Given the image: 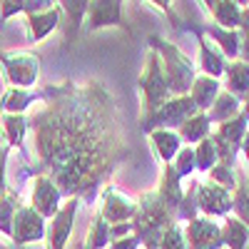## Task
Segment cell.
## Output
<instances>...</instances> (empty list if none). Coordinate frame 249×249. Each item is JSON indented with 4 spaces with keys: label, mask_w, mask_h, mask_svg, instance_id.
Returning <instances> with one entry per match:
<instances>
[{
    "label": "cell",
    "mask_w": 249,
    "mask_h": 249,
    "mask_svg": "<svg viewBox=\"0 0 249 249\" xmlns=\"http://www.w3.org/2000/svg\"><path fill=\"white\" fill-rule=\"evenodd\" d=\"M62 10L60 5H53L40 13H25V25H28V40L30 43H43V40L60 28Z\"/></svg>",
    "instance_id": "2e32d148"
},
{
    "label": "cell",
    "mask_w": 249,
    "mask_h": 249,
    "mask_svg": "<svg viewBox=\"0 0 249 249\" xmlns=\"http://www.w3.org/2000/svg\"><path fill=\"white\" fill-rule=\"evenodd\" d=\"M45 234H48V219L33 204L20 202L15 207L13 224H10V242L13 244H30V242L45 239Z\"/></svg>",
    "instance_id": "ba28073f"
},
{
    "label": "cell",
    "mask_w": 249,
    "mask_h": 249,
    "mask_svg": "<svg viewBox=\"0 0 249 249\" xmlns=\"http://www.w3.org/2000/svg\"><path fill=\"white\" fill-rule=\"evenodd\" d=\"M147 3H152V5H157L164 15H167L172 23H175V13H172V0H147Z\"/></svg>",
    "instance_id": "b9f144b4"
},
{
    "label": "cell",
    "mask_w": 249,
    "mask_h": 249,
    "mask_svg": "<svg viewBox=\"0 0 249 249\" xmlns=\"http://www.w3.org/2000/svg\"><path fill=\"white\" fill-rule=\"evenodd\" d=\"M10 152H13V147H10V144H5V147L0 150V195H3V192L8 190L5 175H8V160H10Z\"/></svg>",
    "instance_id": "f35d334b"
},
{
    "label": "cell",
    "mask_w": 249,
    "mask_h": 249,
    "mask_svg": "<svg viewBox=\"0 0 249 249\" xmlns=\"http://www.w3.org/2000/svg\"><path fill=\"white\" fill-rule=\"evenodd\" d=\"M172 167L177 170V175L182 179L197 172V167H195V144H187V142L182 144V147L177 150V155H175V160H172Z\"/></svg>",
    "instance_id": "d590c367"
},
{
    "label": "cell",
    "mask_w": 249,
    "mask_h": 249,
    "mask_svg": "<svg viewBox=\"0 0 249 249\" xmlns=\"http://www.w3.org/2000/svg\"><path fill=\"white\" fill-rule=\"evenodd\" d=\"M55 92V85L45 88H23V85H8L0 95V112H28L37 102H45Z\"/></svg>",
    "instance_id": "7c38bea8"
},
{
    "label": "cell",
    "mask_w": 249,
    "mask_h": 249,
    "mask_svg": "<svg viewBox=\"0 0 249 249\" xmlns=\"http://www.w3.org/2000/svg\"><path fill=\"white\" fill-rule=\"evenodd\" d=\"M182 230H184L187 247H192V249H219V247H224L217 217L195 214L187 222H182Z\"/></svg>",
    "instance_id": "9c48e42d"
},
{
    "label": "cell",
    "mask_w": 249,
    "mask_h": 249,
    "mask_svg": "<svg viewBox=\"0 0 249 249\" xmlns=\"http://www.w3.org/2000/svg\"><path fill=\"white\" fill-rule=\"evenodd\" d=\"M239 57L249 62V30H239Z\"/></svg>",
    "instance_id": "60d3db41"
},
{
    "label": "cell",
    "mask_w": 249,
    "mask_h": 249,
    "mask_svg": "<svg viewBox=\"0 0 249 249\" xmlns=\"http://www.w3.org/2000/svg\"><path fill=\"white\" fill-rule=\"evenodd\" d=\"M219 232H222V244L230 249H244L249 244V227L232 212L227 217H222Z\"/></svg>",
    "instance_id": "cb8c5ba5"
},
{
    "label": "cell",
    "mask_w": 249,
    "mask_h": 249,
    "mask_svg": "<svg viewBox=\"0 0 249 249\" xmlns=\"http://www.w3.org/2000/svg\"><path fill=\"white\" fill-rule=\"evenodd\" d=\"M222 77H224V90L234 92L239 100H244L249 95V62L247 60H242V57L227 60Z\"/></svg>",
    "instance_id": "ffe728a7"
},
{
    "label": "cell",
    "mask_w": 249,
    "mask_h": 249,
    "mask_svg": "<svg viewBox=\"0 0 249 249\" xmlns=\"http://www.w3.org/2000/svg\"><path fill=\"white\" fill-rule=\"evenodd\" d=\"M234 3H237V5H242V8H244V5H249V0H234Z\"/></svg>",
    "instance_id": "7dc6e473"
},
{
    "label": "cell",
    "mask_w": 249,
    "mask_h": 249,
    "mask_svg": "<svg viewBox=\"0 0 249 249\" xmlns=\"http://www.w3.org/2000/svg\"><path fill=\"white\" fill-rule=\"evenodd\" d=\"M40 55L33 50H0V68H3L8 85L35 88L40 80Z\"/></svg>",
    "instance_id": "5b68a950"
},
{
    "label": "cell",
    "mask_w": 249,
    "mask_h": 249,
    "mask_svg": "<svg viewBox=\"0 0 249 249\" xmlns=\"http://www.w3.org/2000/svg\"><path fill=\"white\" fill-rule=\"evenodd\" d=\"M144 135H147L150 147H152V152L157 155V160L162 164L172 162L175 155H177V150L184 144L182 137H179V132L175 127H152V130H147Z\"/></svg>",
    "instance_id": "e0dca14e"
},
{
    "label": "cell",
    "mask_w": 249,
    "mask_h": 249,
    "mask_svg": "<svg viewBox=\"0 0 249 249\" xmlns=\"http://www.w3.org/2000/svg\"><path fill=\"white\" fill-rule=\"evenodd\" d=\"M199 30L227 55V60L239 57V30L237 28H222L217 23H207V25H199Z\"/></svg>",
    "instance_id": "44dd1931"
},
{
    "label": "cell",
    "mask_w": 249,
    "mask_h": 249,
    "mask_svg": "<svg viewBox=\"0 0 249 249\" xmlns=\"http://www.w3.org/2000/svg\"><path fill=\"white\" fill-rule=\"evenodd\" d=\"M97 197H100V212H102V217H105L110 224L127 222L137 212V199L130 197L127 192L120 190V187H115V184L105 182Z\"/></svg>",
    "instance_id": "30bf717a"
},
{
    "label": "cell",
    "mask_w": 249,
    "mask_h": 249,
    "mask_svg": "<svg viewBox=\"0 0 249 249\" xmlns=\"http://www.w3.org/2000/svg\"><path fill=\"white\" fill-rule=\"evenodd\" d=\"M23 202L20 199V192L8 190L0 195V234H5L10 239V224H13V214H15V207Z\"/></svg>",
    "instance_id": "f546056e"
},
{
    "label": "cell",
    "mask_w": 249,
    "mask_h": 249,
    "mask_svg": "<svg viewBox=\"0 0 249 249\" xmlns=\"http://www.w3.org/2000/svg\"><path fill=\"white\" fill-rule=\"evenodd\" d=\"M157 192L175 214L177 204L182 202V195H184V184H182V177L177 175V170L172 167V162L162 164V177H160V184H157Z\"/></svg>",
    "instance_id": "603a6c76"
},
{
    "label": "cell",
    "mask_w": 249,
    "mask_h": 249,
    "mask_svg": "<svg viewBox=\"0 0 249 249\" xmlns=\"http://www.w3.org/2000/svg\"><path fill=\"white\" fill-rule=\"evenodd\" d=\"M197 202H199V214L222 219L232 212V190H227L214 179H204L197 187Z\"/></svg>",
    "instance_id": "4fadbf2b"
},
{
    "label": "cell",
    "mask_w": 249,
    "mask_h": 249,
    "mask_svg": "<svg viewBox=\"0 0 249 249\" xmlns=\"http://www.w3.org/2000/svg\"><path fill=\"white\" fill-rule=\"evenodd\" d=\"M210 15L222 28H239L242 5H237L234 0H214V5L210 8Z\"/></svg>",
    "instance_id": "83f0119b"
},
{
    "label": "cell",
    "mask_w": 249,
    "mask_h": 249,
    "mask_svg": "<svg viewBox=\"0 0 249 249\" xmlns=\"http://www.w3.org/2000/svg\"><path fill=\"white\" fill-rule=\"evenodd\" d=\"M187 33H192L199 43V70L207 72V75H214V77H222L224 68H227V55L212 43L210 37H207L199 28L195 25H184Z\"/></svg>",
    "instance_id": "9a60e30c"
},
{
    "label": "cell",
    "mask_w": 249,
    "mask_h": 249,
    "mask_svg": "<svg viewBox=\"0 0 249 249\" xmlns=\"http://www.w3.org/2000/svg\"><path fill=\"white\" fill-rule=\"evenodd\" d=\"M232 212L249 227V179L239 172L237 187L232 190Z\"/></svg>",
    "instance_id": "4dcf8cb0"
},
{
    "label": "cell",
    "mask_w": 249,
    "mask_h": 249,
    "mask_svg": "<svg viewBox=\"0 0 249 249\" xmlns=\"http://www.w3.org/2000/svg\"><path fill=\"white\" fill-rule=\"evenodd\" d=\"M137 90H140V97H142V112H140V122L147 120L164 100H167L172 92H170V85H167V77H164V70H162V60H160V53L155 48L147 50V57H144V68L137 77Z\"/></svg>",
    "instance_id": "277c9868"
},
{
    "label": "cell",
    "mask_w": 249,
    "mask_h": 249,
    "mask_svg": "<svg viewBox=\"0 0 249 249\" xmlns=\"http://www.w3.org/2000/svg\"><path fill=\"white\" fill-rule=\"evenodd\" d=\"M43 110L28 115L33 164L28 175H48L62 197L92 204L102 184L130 157L122 140L117 102L102 82H57Z\"/></svg>",
    "instance_id": "6da1fadb"
},
{
    "label": "cell",
    "mask_w": 249,
    "mask_h": 249,
    "mask_svg": "<svg viewBox=\"0 0 249 249\" xmlns=\"http://www.w3.org/2000/svg\"><path fill=\"white\" fill-rule=\"evenodd\" d=\"M62 192L60 187L53 182V177L48 175H33V192H30V204L43 214L45 219H50L62 204Z\"/></svg>",
    "instance_id": "5bb4252c"
},
{
    "label": "cell",
    "mask_w": 249,
    "mask_h": 249,
    "mask_svg": "<svg viewBox=\"0 0 249 249\" xmlns=\"http://www.w3.org/2000/svg\"><path fill=\"white\" fill-rule=\"evenodd\" d=\"M0 122H3V137L13 150L25 152V140H28V112H0Z\"/></svg>",
    "instance_id": "d6986e66"
},
{
    "label": "cell",
    "mask_w": 249,
    "mask_h": 249,
    "mask_svg": "<svg viewBox=\"0 0 249 249\" xmlns=\"http://www.w3.org/2000/svg\"><path fill=\"white\" fill-rule=\"evenodd\" d=\"M130 222H132V232L140 237V244L147 249H155L162 230L170 222H175V214L164 204L157 190H147L137 197V212Z\"/></svg>",
    "instance_id": "7a4b0ae2"
},
{
    "label": "cell",
    "mask_w": 249,
    "mask_h": 249,
    "mask_svg": "<svg viewBox=\"0 0 249 249\" xmlns=\"http://www.w3.org/2000/svg\"><path fill=\"white\" fill-rule=\"evenodd\" d=\"M242 110V100L234 95V92H230V90H219L217 92V97H214V102L210 105V110H207V115H210V120H212V124H219V122H224V120H230L232 115H237Z\"/></svg>",
    "instance_id": "484cf974"
},
{
    "label": "cell",
    "mask_w": 249,
    "mask_h": 249,
    "mask_svg": "<svg viewBox=\"0 0 249 249\" xmlns=\"http://www.w3.org/2000/svg\"><path fill=\"white\" fill-rule=\"evenodd\" d=\"M222 90V82L219 77L214 75H207V72H197L195 80H192V85H190V97L195 100V105L197 110H210V105L214 102L217 92Z\"/></svg>",
    "instance_id": "7402d4cb"
},
{
    "label": "cell",
    "mask_w": 249,
    "mask_h": 249,
    "mask_svg": "<svg viewBox=\"0 0 249 249\" xmlns=\"http://www.w3.org/2000/svg\"><path fill=\"white\" fill-rule=\"evenodd\" d=\"M239 155H244V160H247V164H249V130H247V132H244V137H242Z\"/></svg>",
    "instance_id": "7bdbcfd3"
},
{
    "label": "cell",
    "mask_w": 249,
    "mask_h": 249,
    "mask_svg": "<svg viewBox=\"0 0 249 249\" xmlns=\"http://www.w3.org/2000/svg\"><path fill=\"white\" fill-rule=\"evenodd\" d=\"M242 112H244V117L249 120V95H247V97L242 100Z\"/></svg>",
    "instance_id": "ee69618b"
},
{
    "label": "cell",
    "mask_w": 249,
    "mask_h": 249,
    "mask_svg": "<svg viewBox=\"0 0 249 249\" xmlns=\"http://www.w3.org/2000/svg\"><path fill=\"white\" fill-rule=\"evenodd\" d=\"M214 162H217V147H214V140L210 132L195 144V167H197V172H207Z\"/></svg>",
    "instance_id": "1f68e13d"
},
{
    "label": "cell",
    "mask_w": 249,
    "mask_h": 249,
    "mask_svg": "<svg viewBox=\"0 0 249 249\" xmlns=\"http://www.w3.org/2000/svg\"><path fill=\"white\" fill-rule=\"evenodd\" d=\"M177 132H179L182 142L197 144L202 137H207V135L212 132V120H210V115H207L204 110H197L195 115H190V117H187V120L179 124Z\"/></svg>",
    "instance_id": "d4e9b609"
},
{
    "label": "cell",
    "mask_w": 249,
    "mask_h": 249,
    "mask_svg": "<svg viewBox=\"0 0 249 249\" xmlns=\"http://www.w3.org/2000/svg\"><path fill=\"white\" fill-rule=\"evenodd\" d=\"M5 144H8V142H5V137H3V130H0V150H3Z\"/></svg>",
    "instance_id": "f6af8a7d"
},
{
    "label": "cell",
    "mask_w": 249,
    "mask_h": 249,
    "mask_svg": "<svg viewBox=\"0 0 249 249\" xmlns=\"http://www.w3.org/2000/svg\"><path fill=\"white\" fill-rule=\"evenodd\" d=\"M25 0H0V25H5L10 18L23 15Z\"/></svg>",
    "instance_id": "8d00e7d4"
},
{
    "label": "cell",
    "mask_w": 249,
    "mask_h": 249,
    "mask_svg": "<svg viewBox=\"0 0 249 249\" xmlns=\"http://www.w3.org/2000/svg\"><path fill=\"white\" fill-rule=\"evenodd\" d=\"M110 244V222L102 217V212L97 210L92 214V222H90V230H88V237H85V244L88 249H102Z\"/></svg>",
    "instance_id": "f1b7e54d"
},
{
    "label": "cell",
    "mask_w": 249,
    "mask_h": 249,
    "mask_svg": "<svg viewBox=\"0 0 249 249\" xmlns=\"http://www.w3.org/2000/svg\"><path fill=\"white\" fill-rule=\"evenodd\" d=\"M160 249H184L187 242H184V230H182V222H170L167 227L162 230L160 234V242H157Z\"/></svg>",
    "instance_id": "e575fe53"
},
{
    "label": "cell",
    "mask_w": 249,
    "mask_h": 249,
    "mask_svg": "<svg viewBox=\"0 0 249 249\" xmlns=\"http://www.w3.org/2000/svg\"><path fill=\"white\" fill-rule=\"evenodd\" d=\"M57 5V0H25V5H23V15L25 13H40V10H48Z\"/></svg>",
    "instance_id": "ab89813d"
},
{
    "label": "cell",
    "mask_w": 249,
    "mask_h": 249,
    "mask_svg": "<svg viewBox=\"0 0 249 249\" xmlns=\"http://www.w3.org/2000/svg\"><path fill=\"white\" fill-rule=\"evenodd\" d=\"M202 3H204V8H207V10H210V8L214 5V0H202Z\"/></svg>",
    "instance_id": "bcb514c9"
},
{
    "label": "cell",
    "mask_w": 249,
    "mask_h": 249,
    "mask_svg": "<svg viewBox=\"0 0 249 249\" xmlns=\"http://www.w3.org/2000/svg\"><path fill=\"white\" fill-rule=\"evenodd\" d=\"M88 3H90V0H57V5L62 10L60 28H62V35H65V45H70L72 40L77 37L82 23H85Z\"/></svg>",
    "instance_id": "ac0fdd59"
},
{
    "label": "cell",
    "mask_w": 249,
    "mask_h": 249,
    "mask_svg": "<svg viewBox=\"0 0 249 249\" xmlns=\"http://www.w3.org/2000/svg\"><path fill=\"white\" fill-rule=\"evenodd\" d=\"M85 30L97 33L105 28H120L132 37V30L124 20V0H90L85 10Z\"/></svg>",
    "instance_id": "52a82bcc"
},
{
    "label": "cell",
    "mask_w": 249,
    "mask_h": 249,
    "mask_svg": "<svg viewBox=\"0 0 249 249\" xmlns=\"http://www.w3.org/2000/svg\"><path fill=\"white\" fill-rule=\"evenodd\" d=\"M204 175L210 179H214V182H219L222 187H227V190H234V187H237V177H239V167H237V164L214 162Z\"/></svg>",
    "instance_id": "836d02e7"
},
{
    "label": "cell",
    "mask_w": 249,
    "mask_h": 249,
    "mask_svg": "<svg viewBox=\"0 0 249 249\" xmlns=\"http://www.w3.org/2000/svg\"><path fill=\"white\" fill-rule=\"evenodd\" d=\"M77 207H80V197H65L60 204V210L48 219V244L53 249H62L68 247L70 234L75 230V214H77Z\"/></svg>",
    "instance_id": "8fae6325"
},
{
    "label": "cell",
    "mask_w": 249,
    "mask_h": 249,
    "mask_svg": "<svg viewBox=\"0 0 249 249\" xmlns=\"http://www.w3.org/2000/svg\"><path fill=\"white\" fill-rule=\"evenodd\" d=\"M197 187H199V182L195 179L190 187L184 190V195H182V202L177 204V210H175V219L177 222H187L190 217H195V214H199V202H197Z\"/></svg>",
    "instance_id": "d6a6232c"
},
{
    "label": "cell",
    "mask_w": 249,
    "mask_h": 249,
    "mask_svg": "<svg viewBox=\"0 0 249 249\" xmlns=\"http://www.w3.org/2000/svg\"><path fill=\"white\" fill-rule=\"evenodd\" d=\"M247 130H249V120H247L244 112L239 110V112L232 115L230 120L219 122V124H217V130H214L212 135L222 137L224 142H232V144H237V147H242V137H244Z\"/></svg>",
    "instance_id": "4316f807"
},
{
    "label": "cell",
    "mask_w": 249,
    "mask_h": 249,
    "mask_svg": "<svg viewBox=\"0 0 249 249\" xmlns=\"http://www.w3.org/2000/svg\"><path fill=\"white\" fill-rule=\"evenodd\" d=\"M195 112H197V105H195V100L190 97V92H184V95H170L147 120L140 122V130L142 132H147L152 127H175L177 130L179 124L190 115H195Z\"/></svg>",
    "instance_id": "8992f818"
},
{
    "label": "cell",
    "mask_w": 249,
    "mask_h": 249,
    "mask_svg": "<svg viewBox=\"0 0 249 249\" xmlns=\"http://www.w3.org/2000/svg\"><path fill=\"white\" fill-rule=\"evenodd\" d=\"M107 247H112V249H135V247H142V244H140V237L135 232H127V234L117 237V239H110Z\"/></svg>",
    "instance_id": "74e56055"
},
{
    "label": "cell",
    "mask_w": 249,
    "mask_h": 249,
    "mask_svg": "<svg viewBox=\"0 0 249 249\" xmlns=\"http://www.w3.org/2000/svg\"><path fill=\"white\" fill-rule=\"evenodd\" d=\"M150 48H155L160 53V60H162V70H164V77H167V85H170V92L172 95H184L190 92V85L197 75L195 70V62L187 57L175 43L164 40L160 35H150L147 37Z\"/></svg>",
    "instance_id": "3957f363"
}]
</instances>
